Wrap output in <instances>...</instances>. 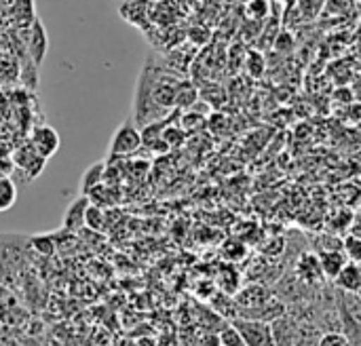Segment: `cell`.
Masks as SVG:
<instances>
[{
  "label": "cell",
  "mask_w": 361,
  "mask_h": 346,
  "mask_svg": "<svg viewBox=\"0 0 361 346\" xmlns=\"http://www.w3.org/2000/svg\"><path fill=\"white\" fill-rule=\"evenodd\" d=\"M47 44H49V38H47V32L42 27L40 21H34L32 25V38H30V55L34 59L36 66L42 63L44 55H47Z\"/></svg>",
  "instance_id": "obj_11"
},
{
  "label": "cell",
  "mask_w": 361,
  "mask_h": 346,
  "mask_svg": "<svg viewBox=\"0 0 361 346\" xmlns=\"http://www.w3.org/2000/svg\"><path fill=\"white\" fill-rule=\"evenodd\" d=\"M32 247L38 252V254H42V256H51L53 252H55V241H53V237H49V235H38V237H32Z\"/></svg>",
  "instance_id": "obj_22"
},
{
  "label": "cell",
  "mask_w": 361,
  "mask_h": 346,
  "mask_svg": "<svg viewBox=\"0 0 361 346\" xmlns=\"http://www.w3.org/2000/svg\"><path fill=\"white\" fill-rule=\"evenodd\" d=\"M17 201V186L11 178H0V211H8Z\"/></svg>",
  "instance_id": "obj_14"
},
{
  "label": "cell",
  "mask_w": 361,
  "mask_h": 346,
  "mask_svg": "<svg viewBox=\"0 0 361 346\" xmlns=\"http://www.w3.org/2000/svg\"><path fill=\"white\" fill-rule=\"evenodd\" d=\"M334 288L347 294H357L361 290V264L347 262L334 279Z\"/></svg>",
  "instance_id": "obj_7"
},
{
  "label": "cell",
  "mask_w": 361,
  "mask_h": 346,
  "mask_svg": "<svg viewBox=\"0 0 361 346\" xmlns=\"http://www.w3.org/2000/svg\"><path fill=\"white\" fill-rule=\"evenodd\" d=\"M199 99V91L192 82H178V91H176V108H192Z\"/></svg>",
  "instance_id": "obj_13"
},
{
  "label": "cell",
  "mask_w": 361,
  "mask_h": 346,
  "mask_svg": "<svg viewBox=\"0 0 361 346\" xmlns=\"http://www.w3.org/2000/svg\"><path fill=\"white\" fill-rule=\"evenodd\" d=\"M245 70L250 72V76L260 78L264 74V57L258 51H250L245 57Z\"/></svg>",
  "instance_id": "obj_20"
},
{
  "label": "cell",
  "mask_w": 361,
  "mask_h": 346,
  "mask_svg": "<svg viewBox=\"0 0 361 346\" xmlns=\"http://www.w3.org/2000/svg\"><path fill=\"white\" fill-rule=\"evenodd\" d=\"M273 328V338L275 346H294L296 342V334H298V321L294 317H290L288 313L281 315L279 319H275L271 323Z\"/></svg>",
  "instance_id": "obj_6"
},
{
  "label": "cell",
  "mask_w": 361,
  "mask_h": 346,
  "mask_svg": "<svg viewBox=\"0 0 361 346\" xmlns=\"http://www.w3.org/2000/svg\"><path fill=\"white\" fill-rule=\"evenodd\" d=\"M233 326L239 330L245 346H275L273 328L267 321L237 317V319H233Z\"/></svg>",
  "instance_id": "obj_1"
},
{
  "label": "cell",
  "mask_w": 361,
  "mask_h": 346,
  "mask_svg": "<svg viewBox=\"0 0 361 346\" xmlns=\"http://www.w3.org/2000/svg\"><path fill=\"white\" fill-rule=\"evenodd\" d=\"M30 144H32V148H34L42 159H51V156H55V152L59 150L61 140H59V133H57L53 127H49V125H38V127H34V131H32V135H30Z\"/></svg>",
  "instance_id": "obj_4"
},
{
  "label": "cell",
  "mask_w": 361,
  "mask_h": 346,
  "mask_svg": "<svg viewBox=\"0 0 361 346\" xmlns=\"http://www.w3.org/2000/svg\"><path fill=\"white\" fill-rule=\"evenodd\" d=\"M343 252H345L349 262L361 264V237H357V235L345 237L343 239Z\"/></svg>",
  "instance_id": "obj_17"
},
{
  "label": "cell",
  "mask_w": 361,
  "mask_h": 346,
  "mask_svg": "<svg viewBox=\"0 0 361 346\" xmlns=\"http://www.w3.org/2000/svg\"><path fill=\"white\" fill-rule=\"evenodd\" d=\"M357 296H360V300H361V290H360V292H357Z\"/></svg>",
  "instance_id": "obj_25"
},
{
  "label": "cell",
  "mask_w": 361,
  "mask_h": 346,
  "mask_svg": "<svg viewBox=\"0 0 361 346\" xmlns=\"http://www.w3.org/2000/svg\"><path fill=\"white\" fill-rule=\"evenodd\" d=\"M317 256H319V264H322L324 277L328 281H334L336 275L343 271V266L349 262L343 249H326V252H317Z\"/></svg>",
  "instance_id": "obj_9"
},
{
  "label": "cell",
  "mask_w": 361,
  "mask_h": 346,
  "mask_svg": "<svg viewBox=\"0 0 361 346\" xmlns=\"http://www.w3.org/2000/svg\"><path fill=\"white\" fill-rule=\"evenodd\" d=\"M269 13H271L269 0H247V4H245V15H247L250 19H254V21L267 19Z\"/></svg>",
  "instance_id": "obj_16"
},
{
  "label": "cell",
  "mask_w": 361,
  "mask_h": 346,
  "mask_svg": "<svg viewBox=\"0 0 361 346\" xmlns=\"http://www.w3.org/2000/svg\"><path fill=\"white\" fill-rule=\"evenodd\" d=\"M226 247H231V252L224 249V256H226L228 260L237 262V260H243V258H245V245H243L241 241H228Z\"/></svg>",
  "instance_id": "obj_23"
},
{
  "label": "cell",
  "mask_w": 361,
  "mask_h": 346,
  "mask_svg": "<svg viewBox=\"0 0 361 346\" xmlns=\"http://www.w3.org/2000/svg\"><path fill=\"white\" fill-rule=\"evenodd\" d=\"M279 2H286V4H294L296 0H279Z\"/></svg>",
  "instance_id": "obj_24"
},
{
  "label": "cell",
  "mask_w": 361,
  "mask_h": 346,
  "mask_svg": "<svg viewBox=\"0 0 361 346\" xmlns=\"http://www.w3.org/2000/svg\"><path fill=\"white\" fill-rule=\"evenodd\" d=\"M140 148H142V131L131 121H125L110 140V156H129Z\"/></svg>",
  "instance_id": "obj_2"
},
{
  "label": "cell",
  "mask_w": 361,
  "mask_h": 346,
  "mask_svg": "<svg viewBox=\"0 0 361 346\" xmlns=\"http://www.w3.org/2000/svg\"><path fill=\"white\" fill-rule=\"evenodd\" d=\"M89 205H91V201L87 194H80L78 199H74L63 214V228L66 230H80L85 226V211Z\"/></svg>",
  "instance_id": "obj_8"
},
{
  "label": "cell",
  "mask_w": 361,
  "mask_h": 346,
  "mask_svg": "<svg viewBox=\"0 0 361 346\" xmlns=\"http://www.w3.org/2000/svg\"><path fill=\"white\" fill-rule=\"evenodd\" d=\"M163 142L167 144V148H178V146H182L184 144V140H186V131L182 129V127H178V125H165V129H163Z\"/></svg>",
  "instance_id": "obj_15"
},
{
  "label": "cell",
  "mask_w": 361,
  "mask_h": 346,
  "mask_svg": "<svg viewBox=\"0 0 361 346\" xmlns=\"http://www.w3.org/2000/svg\"><path fill=\"white\" fill-rule=\"evenodd\" d=\"M273 290H269L267 285H260V283H254V285H247L245 290H241L237 294V311H245V309H254V307H260L264 304L269 298H273Z\"/></svg>",
  "instance_id": "obj_5"
},
{
  "label": "cell",
  "mask_w": 361,
  "mask_h": 346,
  "mask_svg": "<svg viewBox=\"0 0 361 346\" xmlns=\"http://www.w3.org/2000/svg\"><path fill=\"white\" fill-rule=\"evenodd\" d=\"M85 226H89L91 230H102L104 228V211L99 205H89L85 211Z\"/></svg>",
  "instance_id": "obj_21"
},
{
  "label": "cell",
  "mask_w": 361,
  "mask_h": 346,
  "mask_svg": "<svg viewBox=\"0 0 361 346\" xmlns=\"http://www.w3.org/2000/svg\"><path fill=\"white\" fill-rule=\"evenodd\" d=\"M218 342H220V346H245L243 338H241V334H239V330H237L233 323H226V326L220 330V334H218Z\"/></svg>",
  "instance_id": "obj_18"
},
{
  "label": "cell",
  "mask_w": 361,
  "mask_h": 346,
  "mask_svg": "<svg viewBox=\"0 0 361 346\" xmlns=\"http://www.w3.org/2000/svg\"><path fill=\"white\" fill-rule=\"evenodd\" d=\"M294 275L309 288L313 285H322L324 281H328L324 277L322 264H319V256L315 252H305L298 256L296 264H294Z\"/></svg>",
  "instance_id": "obj_3"
},
{
  "label": "cell",
  "mask_w": 361,
  "mask_h": 346,
  "mask_svg": "<svg viewBox=\"0 0 361 346\" xmlns=\"http://www.w3.org/2000/svg\"><path fill=\"white\" fill-rule=\"evenodd\" d=\"M106 180V163L97 161L93 163L80 178V194H89L93 188H97Z\"/></svg>",
  "instance_id": "obj_12"
},
{
  "label": "cell",
  "mask_w": 361,
  "mask_h": 346,
  "mask_svg": "<svg viewBox=\"0 0 361 346\" xmlns=\"http://www.w3.org/2000/svg\"><path fill=\"white\" fill-rule=\"evenodd\" d=\"M315 346H351V340L345 332L332 330V332H324Z\"/></svg>",
  "instance_id": "obj_19"
},
{
  "label": "cell",
  "mask_w": 361,
  "mask_h": 346,
  "mask_svg": "<svg viewBox=\"0 0 361 346\" xmlns=\"http://www.w3.org/2000/svg\"><path fill=\"white\" fill-rule=\"evenodd\" d=\"M44 161H47V159H42V156L32 148V144H25V146L15 154V163H17V167H21L23 171H27V173H30V175H34V178L42 171Z\"/></svg>",
  "instance_id": "obj_10"
}]
</instances>
